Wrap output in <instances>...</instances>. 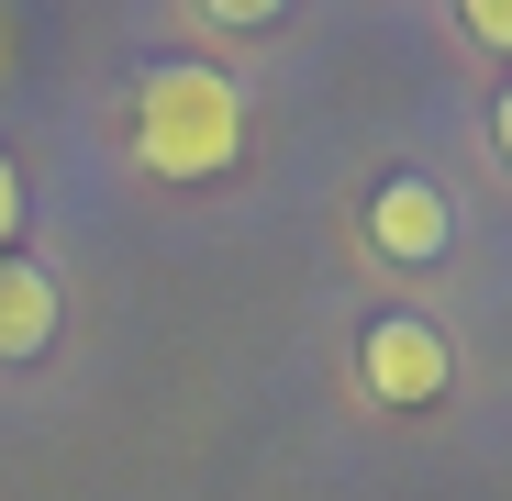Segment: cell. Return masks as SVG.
I'll use <instances>...</instances> for the list:
<instances>
[{
  "instance_id": "6da1fadb",
  "label": "cell",
  "mask_w": 512,
  "mask_h": 501,
  "mask_svg": "<svg viewBox=\"0 0 512 501\" xmlns=\"http://www.w3.org/2000/svg\"><path fill=\"white\" fill-rule=\"evenodd\" d=\"M134 156L156 179H223L245 156V90L201 56H156L134 78Z\"/></svg>"
},
{
  "instance_id": "7a4b0ae2",
  "label": "cell",
  "mask_w": 512,
  "mask_h": 501,
  "mask_svg": "<svg viewBox=\"0 0 512 501\" xmlns=\"http://www.w3.org/2000/svg\"><path fill=\"white\" fill-rule=\"evenodd\" d=\"M368 245H379L390 268H435L446 245H457V201H446L435 179H412V167H401V179L368 190Z\"/></svg>"
},
{
  "instance_id": "3957f363",
  "label": "cell",
  "mask_w": 512,
  "mask_h": 501,
  "mask_svg": "<svg viewBox=\"0 0 512 501\" xmlns=\"http://www.w3.org/2000/svg\"><path fill=\"white\" fill-rule=\"evenodd\" d=\"M357 368H368V390H379L390 412H423V401L446 390V334L423 323V312H379L368 346H357Z\"/></svg>"
},
{
  "instance_id": "277c9868",
  "label": "cell",
  "mask_w": 512,
  "mask_h": 501,
  "mask_svg": "<svg viewBox=\"0 0 512 501\" xmlns=\"http://www.w3.org/2000/svg\"><path fill=\"white\" fill-rule=\"evenodd\" d=\"M56 346V279L34 257H0V368H23Z\"/></svg>"
},
{
  "instance_id": "5b68a950",
  "label": "cell",
  "mask_w": 512,
  "mask_h": 501,
  "mask_svg": "<svg viewBox=\"0 0 512 501\" xmlns=\"http://www.w3.org/2000/svg\"><path fill=\"white\" fill-rule=\"evenodd\" d=\"M457 23H468L490 56H512V0H457Z\"/></svg>"
},
{
  "instance_id": "8992f818",
  "label": "cell",
  "mask_w": 512,
  "mask_h": 501,
  "mask_svg": "<svg viewBox=\"0 0 512 501\" xmlns=\"http://www.w3.org/2000/svg\"><path fill=\"white\" fill-rule=\"evenodd\" d=\"M201 12H212V23H234V34H256V23H279L290 0H201Z\"/></svg>"
},
{
  "instance_id": "52a82bcc",
  "label": "cell",
  "mask_w": 512,
  "mask_h": 501,
  "mask_svg": "<svg viewBox=\"0 0 512 501\" xmlns=\"http://www.w3.org/2000/svg\"><path fill=\"white\" fill-rule=\"evenodd\" d=\"M12 234H23V179H12V156H0V257H12Z\"/></svg>"
},
{
  "instance_id": "ba28073f",
  "label": "cell",
  "mask_w": 512,
  "mask_h": 501,
  "mask_svg": "<svg viewBox=\"0 0 512 501\" xmlns=\"http://www.w3.org/2000/svg\"><path fill=\"white\" fill-rule=\"evenodd\" d=\"M490 145H501V167H512V90L490 101Z\"/></svg>"
}]
</instances>
